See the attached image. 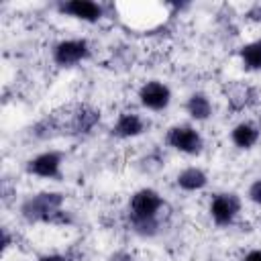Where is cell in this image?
<instances>
[{"mask_svg": "<svg viewBox=\"0 0 261 261\" xmlns=\"http://www.w3.org/2000/svg\"><path fill=\"white\" fill-rule=\"evenodd\" d=\"M177 186L186 192H196V190H202L206 184H208V175L200 169V167H186L184 171L177 173L175 177Z\"/></svg>", "mask_w": 261, "mask_h": 261, "instance_id": "cell-11", "label": "cell"}, {"mask_svg": "<svg viewBox=\"0 0 261 261\" xmlns=\"http://www.w3.org/2000/svg\"><path fill=\"white\" fill-rule=\"evenodd\" d=\"M133 222V230L141 237H153L157 234V228H159V222L157 218H149V220H130Z\"/></svg>", "mask_w": 261, "mask_h": 261, "instance_id": "cell-16", "label": "cell"}, {"mask_svg": "<svg viewBox=\"0 0 261 261\" xmlns=\"http://www.w3.org/2000/svg\"><path fill=\"white\" fill-rule=\"evenodd\" d=\"M251 98H253V90H251V88H247V86H243V84H232L230 90H228V98H226V100H228V104H230L234 110H241V108L249 106Z\"/></svg>", "mask_w": 261, "mask_h": 261, "instance_id": "cell-15", "label": "cell"}, {"mask_svg": "<svg viewBox=\"0 0 261 261\" xmlns=\"http://www.w3.org/2000/svg\"><path fill=\"white\" fill-rule=\"evenodd\" d=\"M239 212H241V198L232 192L216 194L210 200V216L218 226L230 224L237 218Z\"/></svg>", "mask_w": 261, "mask_h": 261, "instance_id": "cell-4", "label": "cell"}, {"mask_svg": "<svg viewBox=\"0 0 261 261\" xmlns=\"http://www.w3.org/2000/svg\"><path fill=\"white\" fill-rule=\"evenodd\" d=\"M247 196H249V200H251L253 204H259V206H261V177L255 179V181L249 186Z\"/></svg>", "mask_w": 261, "mask_h": 261, "instance_id": "cell-17", "label": "cell"}, {"mask_svg": "<svg viewBox=\"0 0 261 261\" xmlns=\"http://www.w3.org/2000/svg\"><path fill=\"white\" fill-rule=\"evenodd\" d=\"M161 206H163V198L159 196V192H155L151 188H143V190L135 192L133 198H130V204H128L130 220L157 218Z\"/></svg>", "mask_w": 261, "mask_h": 261, "instance_id": "cell-2", "label": "cell"}, {"mask_svg": "<svg viewBox=\"0 0 261 261\" xmlns=\"http://www.w3.org/2000/svg\"><path fill=\"white\" fill-rule=\"evenodd\" d=\"M27 171L33 173V175H39V177H47V179L59 177V171H61V153H57V151L39 153L37 157L29 159Z\"/></svg>", "mask_w": 261, "mask_h": 261, "instance_id": "cell-7", "label": "cell"}, {"mask_svg": "<svg viewBox=\"0 0 261 261\" xmlns=\"http://www.w3.org/2000/svg\"><path fill=\"white\" fill-rule=\"evenodd\" d=\"M110 261H135V257L130 253H126V251H118V253H114L110 257Z\"/></svg>", "mask_w": 261, "mask_h": 261, "instance_id": "cell-19", "label": "cell"}, {"mask_svg": "<svg viewBox=\"0 0 261 261\" xmlns=\"http://www.w3.org/2000/svg\"><path fill=\"white\" fill-rule=\"evenodd\" d=\"M139 100L149 110H163L171 102V90L161 82H147L139 90Z\"/></svg>", "mask_w": 261, "mask_h": 261, "instance_id": "cell-6", "label": "cell"}, {"mask_svg": "<svg viewBox=\"0 0 261 261\" xmlns=\"http://www.w3.org/2000/svg\"><path fill=\"white\" fill-rule=\"evenodd\" d=\"M145 130V122L139 114L135 112H124L118 116V120L114 122L112 126V135L120 137V139H130V137H137Z\"/></svg>", "mask_w": 261, "mask_h": 261, "instance_id": "cell-9", "label": "cell"}, {"mask_svg": "<svg viewBox=\"0 0 261 261\" xmlns=\"http://www.w3.org/2000/svg\"><path fill=\"white\" fill-rule=\"evenodd\" d=\"M100 120V110H96V108H92V106H86V104H82V106H77L75 110H73V114H71V122H69V126H71V130L73 133H88V130H92L94 128V124Z\"/></svg>", "mask_w": 261, "mask_h": 261, "instance_id": "cell-10", "label": "cell"}, {"mask_svg": "<svg viewBox=\"0 0 261 261\" xmlns=\"http://www.w3.org/2000/svg\"><path fill=\"white\" fill-rule=\"evenodd\" d=\"M230 139L239 149H251L259 141V128L253 122H239L232 128Z\"/></svg>", "mask_w": 261, "mask_h": 261, "instance_id": "cell-12", "label": "cell"}, {"mask_svg": "<svg viewBox=\"0 0 261 261\" xmlns=\"http://www.w3.org/2000/svg\"><path fill=\"white\" fill-rule=\"evenodd\" d=\"M57 8L59 12L86 20V22H96L102 16V6L92 0H69V2H61Z\"/></svg>", "mask_w": 261, "mask_h": 261, "instance_id": "cell-8", "label": "cell"}, {"mask_svg": "<svg viewBox=\"0 0 261 261\" xmlns=\"http://www.w3.org/2000/svg\"><path fill=\"white\" fill-rule=\"evenodd\" d=\"M165 141H167L169 147H173L175 151L186 153V155H198V153H202V147H204V141H202L200 133L194 126H188V124L171 126L167 130Z\"/></svg>", "mask_w": 261, "mask_h": 261, "instance_id": "cell-3", "label": "cell"}, {"mask_svg": "<svg viewBox=\"0 0 261 261\" xmlns=\"http://www.w3.org/2000/svg\"><path fill=\"white\" fill-rule=\"evenodd\" d=\"M61 206H63V194L41 192V194H35L22 202L20 214L29 222L65 224V222H69V218H67V210H63Z\"/></svg>", "mask_w": 261, "mask_h": 261, "instance_id": "cell-1", "label": "cell"}, {"mask_svg": "<svg viewBox=\"0 0 261 261\" xmlns=\"http://www.w3.org/2000/svg\"><path fill=\"white\" fill-rule=\"evenodd\" d=\"M39 261H67V257L57 255V253H51V255H43V257H39Z\"/></svg>", "mask_w": 261, "mask_h": 261, "instance_id": "cell-21", "label": "cell"}, {"mask_svg": "<svg viewBox=\"0 0 261 261\" xmlns=\"http://www.w3.org/2000/svg\"><path fill=\"white\" fill-rule=\"evenodd\" d=\"M241 61L251 71L261 69V39L251 41V43L241 47Z\"/></svg>", "mask_w": 261, "mask_h": 261, "instance_id": "cell-14", "label": "cell"}, {"mask_svg": "<svg viewBox=\"0 0 261 261\" xmlns=\"http://www.w3.org/2000/svg\"><path fill=\"white\" fill-rule=\"evenodd\" d=\"M243 261H261V249H253V251L245 253Z\"/></svg>", "mask_w": 261, "mask_h": 261, "instance_id": "cell-20", "label": "cell"}, {"mask_svg": "<svg viewBox=\"0 0 261 261\" xmlns=\"http://www.w3.org/2000/svg\"><path fill=\"white\" fill-rule=\"evenodd\" d=\"M247 18L255 20V22H261V4H255L249 12H247Z\"/></svg>", "mask_w": 261, "mask_h": 261, "instance_id": "cell-18", "label": "cell"}, {"mask_svg": "<svg viewBox=\"0 0 261 261\" xmlns=\"http://www.w3.org/2000/svg\"><path fill=\"white\" fill-rule=\"evenodd\" d=\"M186 110H188V114H190L194 120H206V118H210V114H212V104H210V100H208L206 94L194 92V94L188 98V102H186Z\"/></svg>", "mask_w": 261, "mask_h": 261, "instance_id": "cell-13", "label": "cell"}, {"mask_svg": "<svg viewBox=\"0 0 261 261\" xmlns=\"http://www.w3.org/2000/svg\"><path fill=\"white\" fill-rule=\"evenodd\" d=\"M88 53H90V49L84 39H67V41H61L55 45L53 59L61 67H71L75 63L84 61L88 57Z\"/></svg>", "mask_w": 261, "mask_h": 261, "instance_id": "cell-5", "label": "cell"}]
</instances>
